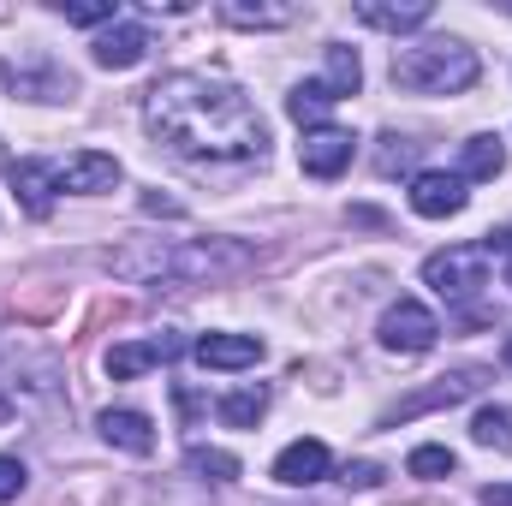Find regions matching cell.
I'll return each mask as SVG.
<instances>
[{"label": "cell", "mask_w": 512, "mask_h": 506, "mask_svg": "<svg viewBox=\"0 0 512 506\" xmlns=\"http://www.w3.org/2000/svg\"><path fill=\"white\" fill-rule=\"evenodd\" d=\"M501 167H507V149H501L495 131L465 137V149H459V179H495Z\"/></svg>", "instance_id": "obj_18"}, {"label": "cell", "mask_w": 512, "mask_h": 506, "mask_svg": "<svg viewBox=\"0 0 512 506\" xmlns=\"http://www.w3.org/2000/svg\"><path fill=\"white\" fill-rule=\"evenodd\" d=\"M477 54L459 36H429V42H399L393 48V84L411 96H459L477 84Z\"/></svg>", "instance_id": "obj_3"}, {"label": "cell", "mask_w": 512, "mask_h": 506, "mask_svg": "<svg viewBox=\"0 0 512 506\" xmlns=\"http://www.w3.org/2000/svg\"><path fill=\"white\" fill-rule=\"evenodd\" d=\"M483 251H489V256H495V251L507 256V286H512V227H501V233H489V239H483Z\"/></svg>", "instance_id": "obj_30"}, {"label": "cell", "mask_w": 512, "mask_h": 506, "mask_svg": "<svg viewBox=\"0 0 512 506\" xmlns=\"http://www.w3.org/2000/svg\"><path fill=\"white\" fill-rule=\"evenodd\" d=\"M149 131L191 161H256L268 149V126L245 102V90L203 78V72H173L143 96Z\"/></svg>", "instance_id": "obj_1"}, {"label": "cell", "mask_w": 512, "mask_h": 506, "mask_svg": "<svg viewBox=\"0 0 512 506\" xmlns=\"http://www.w3.org/2000/svg\"><path fill=\"white\" fill-rule=\"evenodd\" d=\"M102 441L143 459V453H155V423H149L143 411H126V405H120V411H102Z\"/></svg>", "instance_id": "obj_16"}, {"label": "cell", "mask_w": 512, "mask_h": 506, "mask_svg": "<svg viewBox=\"0 0 512 506\" xmlns=\"http://www.w3.org/2000/svg\"><path fill=\"white\" fill-rule=\"evenodd\" d=\"M179 352H185V340H179V334L131 340V346H114V352H108V376H114V381H137L143 370H155V364H173Z\"/></svg>", "instance_id": "obj_10"}, {"label": "cell", "mask_w": 512, "mask_h": 506, "mask_svg": "<svg viewBox=\"0 0 512 506\" xmlns=\"http://www.w3.org/2000/svg\"><path fill=\"white\" fill-rule=\"evenodd\" d=\"M215 411H221L227 429H251V423H262V411H268V387H239V393H227Z\"/></svg>", "instance_id": "obj_23"}, {"label": "cell", "mask_w": 512, "mask_h": 506, "mask_svg": "<svg viewBox=\"0 0 512 506\" xmlns=\"http://www.w3.org/2000/svg\"><path fill=\"white\" fill-rule=\"evenodd\" d=\"M12 185H18V203H24V215H36V221H48L54 215V167L48 161H12Z\"/></svg>", "instance_id": "obj_14"}, {"label": "cell", "mask_w": 512, "mask_h": 506, "mask_svg": "<svg viewBox=\"0 0 512 506\" xmlns=\"http://www.w3.org/2000/svg\"><path fill=\"white\" fill-rule=\"evenodd\" d=\"M185 465H191L197 477H209V483H233V477H239V459H233V453H221V447H191V453H185Z\"/></svg>", "instance_id": "obj_24"}, {"label": "cell", "mask_w": 512, "mask_h": 506, "mask_svg": "<svg viewBox=\"0 0 512 506\" xmlns=\"http://www.w3.org/2000/svg\"><path fill=\"white\" fill-rule=\"evenodd\" d=\"M286 114H292L304 131L328 126V114H334V90H328L322 78H310V84H298V90L286 96Z\"/></svg>", "instance_id": "obj_19"}, {"label": "cell", "mask_w": 512, "mask_h": 506, "mask_svg": "<svg viewBox=\"0 0 512 506\" xmlns=\"http://www.w3.org/2000/svg\"><path fill=\"white\" fill-rule=\"evenodd\" d=\"M191 358L203 370H251V364H262V340L256 334H203L191 346Z\"/></svg>", "instance_id": "obj_12"}, {"label": "cell", "mask_w": 512, "mask_h": 506, "mask_svg": "<svg viewBox=\"0 0 512 506\" xmlns=\"http://www.w3.org/2000/svg\"><path fill=\"white\" fill-rule=\"evenodd\" d=\"M334 471V453L322 447V441H292V447H280V459H274V483H286V489H310V483H322Z\"/></svg>", "instance_id": "obj_11"}, {"label": "cell", "mask_w": 512, "mask_h": 506, "mask_svg": "<svg viewBox=\"0 0 512 506\" xmlns=\"http://www.w3.org/2000/svg\"><path fill=\"white\" fill-rule=\"evenodd\" d=\"M120 280H221L251 268L256 251L239 239H191V245H167V239H137L126 251L102 256Z\"/></svg>", "instance_id": "obj_2"}, {"label": "cell", "mask_w": 512, "mask_h": 506, "mask_svg": "<svg viewBox=\"0 0 512 506\" xmlns=\"http://www.w3.org/2000/svg\"><path fill=\"white\" fill-rule=\"evenodd\" d=\"M376 340H382L387 352H405V358H417V352H429L435 340H441V322H435V310H423L417 298H399V304H387L382 328H376Z\"/></svg>", "instance_id": "obj_5"}, {"label": "cell", "mask_w": 512, "mask_h": 506, "mask_svg": "<svg viewBox=\"0 0 512 506\" xmlns=\"http://www.w3.org/2000/svg\"><path fill=\"white\" fill-rule=\"evenodd\" d=\"M483 370H453V376H435V387H423V393H411V399H399L393 411H387L382 423H405V417H417V411H441V405H459V399H471V393H483Z\"/></svg>", "instance_id": "obj_7"}, {"label": "cell", "mask_w": 512, "mask_h": 506, "mask_svg": "<svg viewBox=\"0 0 512 506\" xmlns=\"http://www.w3.org/2000/svg\"><path fill=\"white\" fill-rule=\"evenodd\" d=\"M54 185L60 191H78V197H102V191L120 185V161L102 155V149H84V155H72V161L54 167Z\"/></svg>", "instance_id": "obj_9"}, {"label": "cell", "mask_w": 512, "mask_h": 506, "mask_svg": "<svg viewBox=\"0 0 512 506\" xmlns=\"http://www.w3.org/2000/svg\"><path fill=\"white\" fill-rule=\"evenodd\" d=\"M0 84H12V90H24L30 102H66V96H72V78H66L60 66H48V60H24V66H0Z\"/></svg>", "instance_id": "obj_13"}, {"label": "cell", "mask_w": 512, "mask_h": 506, "mask_svg": "<svg viewBox=\"0 0 512 506\" xmlns=\"http://www.w3.org/2000/svg\"><path fill=\"white\" fill-rule=\"evenodd\" d=\"M471 203V191H465V179L459 173H411V209L423 215V221H447V215H459Z\"/></svg>", "instance_id": "obj_8"}, {"label": "cell", "mask_w": 512, "mask_h": 506, "mask_svg": "<svg viewBox=\"0 0 512 506\" xmlns=\"http://www.w3.org/2000/svg\"><path fill=\"white\" fill-rule=\"evenodd\" d=\"M221 18H227V24H239V30H280V24H292V18H298V6H256V0H227V6H221Z\"/></svg>", "instance_id": "obj_20"}, {"label": "cell", "mask_w": 512, "mask_h": 506, "mask_svg": "<svg viewBox=\"0 0 512 506\" xmlns=\"http://www.w3.org/2000/svg\"><path fill=\"white\" fill-rule=\"evenodd\" d=\"M24 483H30V471H24V459H12V453H0V506L18 501L24 495Z\"/></svg>", "instance_id": "obj_28"}, {"label": "cell", "mask_w": 512, "mask_h": 506, "mask_svg": "<svg viewBox=\"0 0 512 506\" xmlns=\"http://www.w3.org/2000/svg\"><path fill=\"white\" fill-rule=\"evenodd\" d=\"M423 286L447 304H471L489 286V251L483 245H447L423 262Z\"/></svg>", "instance_id": "obj_4"}, {"label": "cell", "mask_w": 512, "mask_h": 506, "mask_svg": "<svg viewBox=\"0 0 512 506\" xmlns=\"http://www.w3.org/2000/svg\"><path fill=\"white\" fill-rule=\"evenodd\" d=\"M411 161H417V143H411V137H382V155H376L382 173H405Z\"/></svg>", "instance_id": "obj_27"}, {"label": "cell", "mask_w": 512, "mask_h": 506, "mask_svg": "<svg viewBox=\"0 0 512 506\" xmlns=\"http://www.w3.org/2000/svg\"><path fill=\"white\" fill-rule=\"evenodd\" d=\"M66 24H120V6L114 0H60Z\"/></svg>", "instance_id": "obj_26"}, {"label": "cell", "mask_w": 512, "mask_h": 506, "mask_svg": "<svg viewBox=\"0 0 512 506\" xmlns=\"http://www.w3.org/2000/svg\"><path fill=\"white\" fill-rule=\"evenodd\" d=\"M143 54H149V30H137V24H108L96 36V66H108V72H131Z\"/></svg>", "instance_id": "obj_15"}, {"label": "cell", "mask_w": 512, "mask_h": 506, "mask_svg": "<svg viewBox=\"0 0 512 506\" xmlns=\"http://www.w3.org/2000/svg\"><path fill=\"white\" fill-rule=\"evenodd\" d=\"M471 441L495 447V453H512V405H483L471 417Z\"/></svg>", "instance_id": "obj_22"}, {"label": "cell", "mask_w": 512, "mask_h": 506, "mask_svg": "<svg viewBox=\"0 0 512 506\" xmlns=\"http://www.w3.org/2000/svg\"><path fill=\"white\" fill-rule=\"evenodd\" d=\"M507 370H512V340H507Z\"/></svg>", "instance_id": "obj_33"}, {"label": "cell", "mask_w": 512, "mask_h": 506, "mask_svg": "<svg viewBox=\"0 0 512 506\" xmlns=\"http://www.w3.org/2000/svg\"><path fill=\"white\" fill-rule=\"evenodd\" d=\"M483 506H512V483H489L483 489Z\"/></svg>", "instance_id": "obj_31"}, {"label": "cell", "mask_w": 512, "mask_h": 506, "mask_svg": "<svg viewBox=\"0 0 512 506\" xmlns=\"http://www.w3.org/2000/svg\"><path fill=\"white\" fill-rule=\"evenodd\" d=\"M405 471H411V477H423V483H435V477H453V453L429 441V447H417V453L405 459Z\"/></svg>", "instance_id": "obj_25"}, {"label": "cell", "mask_w": 512, "mask_h": 506, "mask_svg": "<svg viewBox=\"0 0 512 506\" xmlns=\"http://www.w3.org/2000/svg\"><path fill=\"white\" fill-rule=\"evenodd\" d=\"M12 411H18V405H12V399H6V393H0V423H6V417H12Z\"/></svg>", "instance_id": "obj_32"}, {"label": "cell", "mask_w": 512, "mask_h": 506, "mask_svg": "<svg viewBox=\"0 0 512 506\" xmlns=\"http://www.w3.org/2000/svg\"><path fill=\"white\" fill-rule=\"evenodd\" d=\"M352 131H340V126H316V131H304V143H298V167L310 173V179H340L346 167H352Z\"/></svg>", "instance_id": "obj_6"}, {"label": "cell", "mask_w": 512, "mask_h": 506, "mask_svg": "<svg viewBox=\"0 0 512 506\" xmlns=\"http://www.w3.org/2000/svg\"><path fill=\"white\" fill-rule=\"evenodd\" d=\"M429 0H358V18L364 24H376V30H417V24H429Z\"/></svg>", "instance_id": "obj_17"}, {"label": "cell", "mask_w": 512, "mask_h": 506, "mask_svg": "<svg viewBox=\"0 0 512 506\" xmlns=\"http://www.w3.org/2000/svg\"><path fill=\"white\" fill-rule=\"evenodd\" d=\"M340 477H346L352 489H376V483H382V465H346Z\"/></svg>", "instance_id": "obj_29"}, {"label": "cell", "mask_w": 512, "mask_h": 506, "mask_svg": "<svg viewBox=\"0 0 512 506\" xmlns=\"http://www.w3.org/2000/svg\"><path fill=\"white\" fill-rule=\"evenodd\" d=\"M328 90H334V102H346V96H358V84H364V66H358V48H346V42H328V78H322Z\"/></svg>", "instance_id": "obj_21"}]
</instances>
